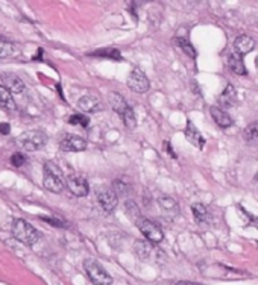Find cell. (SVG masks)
I'll return each mask as SVG.
<instances>
[{
    "instance_id": "obj_1",
    "label": "cell",
    "mask_w": 258,
    "mask_h": 285,
    "mask_svg": "<svg viewBox=\"0 0 258 285\" xmlns=\"http://www.w3.org/2000/svg\"><path fill=\"white\" fill-rule=\"evenodd\" d=\"M43 185L52 193H61L66 187L62 170L53 161H47L43 167Z\"/></svg>"
},
{
    "instance_id": "obj_2",
    "label": "cell",
    "mask_w": 258,
    "mask_h": 285,
    "mask_svg": "<svg viewBox=\"0 0 258 285\" xmlns=\"http://www.w3.org/2000/svg\"><path fill=\"white\" fill-rule=\"evenodd\" d=\"M12 235L26 246H34L40 240V232L23 218H15L12 221Z\"/></svg>"
},
{
    "instance_id": "obj_3",
    "label": "cell",
    "mask_w": 258,
    "mask_h": 285,
    "mask_svg": "<svg viewBox=\"0 0 258 285\" xmlns=\"http://www.w3.org/2000/svg\"><path fill=\"white\" fill-rule=\"evenodd\" d=\"M84 269L90 278V281L94 285H113V278L111 275L105 270V267L98 263L93 258H87L84 261Z\"/></svg>"
},
{
    "instance_id": "obj_4",
    "label": "cell",
    "mask_w": 258,
    "mask_h": 285,
    "mask_svg": "<svg viewBox=\"0 0 258 285\" xmlns=\"http://www.w3.org/2000/svg\"><path fill=\"white\" fill-rule=\"evenodd\" d=\"M17 143L21 149H24L27 152H35V150H40L46 146L47 135L43 131H27L18 137Z\"/></svg>"
},
{
    "instance_id": "obj_5",
    "label": "cell",
    "mask_w": 258,
    "mask_h": 285,
    "mask_svg": "<svg viewBox=\"0 0 258 285\" xmlns=\"http://www.w3.org/2000/svg\"><path fill=\"white\" fill-rule=\"evenodd\" d=\"M135 225L140 229V232L147 238V241H150V243H159V241H163V238H164L163 229L156 223H153L152 220L140 217L138 220H135Z\"/></svg>"
},
{
    "instance_id": "obj_6",
    "label": "cell",
    "mask_w": 258,
    "mask_h": 285,
    "mask_svg": "<svg viewBox=\"0 0 258 285\" xmlns=\"http://www.w3.org/2000/svg\"><path fill=\"white\" fill-rule=\"evenodd\" d=\"M128 87L132 91L143 94L150 88V82L144 72H141L140 69H134L128 76Z\"/></svg>"
},
{
    "instance_id": "obj_7",
    "label": "cell",
    "mask_w": 258,
    "mask_h": 285,
    "mask_svg": "<svg viewBox=\"0 0 258 285\" xmlns=\"http://www.w3.org/2000/svg\"><path fill=\"white\" fill-rule=\"evenodd\" d=\"M66 184H67L69 190L72 191L75 196H78V197H84V196H87L88 191H90L88 181H87L82 175H79V173L69 175V176L66 178Z\"/></svg>"
},
{
    "instance_id": "obj_8",
    "label": "cell",
    "mask_w": 258,
    "mask_h": 285,
    "mask_svg": "<svg viewBox=\"0 0 258 285\" xmlns=\"http://www.w3.org/2000/svg\"><path fill=\"white\" fill-rule=\"evenodd\" d=\"M59 149L64 152H82L87 149V140H84L79 135L67 134L59 141Z\"/></svg>"
},
{
    "instance_id": "obj_9",
    "label": "cell",
    "mask_w": 258,
    "mask_h": 285,
    "mask_svg": "<svg viewBox=\"0 0 258 285\" xmlns=\"http://www.w3.org/2000/svg\"><path fill=\"white\" fill-rule=\"evenodd\" d=\"M98 200L101 203V206L107 211V212H111L116 209L117 203H119V197L117 194L114 193L113 188H107V187H101L98 188Z\"/></svg>"
},
{
    "instance_id": "obj_10",
    "label": "cell",
    "mask_w": 258,
    "mask_h": 285,
    "mask_svg": "<svg viewBox=\"0 0 258 285\" xmlns=\"http://www.w3.org/2000/svg\"><path fill=\"white\" fill-rule=\"evenodd\" d=\"M134 252L143 261H149V260H152L158 255V249L150 241H135Z\"/></svg>"
},
{
    "instance_id": "obj_11",
    "label": "cell",
    "mask_w": 258,
    "mask_h": 285,
    "mask_svg": "<svg viewBox=\"0 0 258 285\" xmlns=\"http://www.w3.org/2000/svg\"><path fill=\"white\" fill-rule=\"evenodd\" d=\"M2 82H3V84H0V85L5 87L11 94H12V93L20 94V93H23V90H24V84H23V81H21L17 75L5 73L3 78H2Z\"/></svg>"
},
{
    "instance_id": "obj_12",
    "label": "cell",
    "mask_w": 258,
    "mask_h": 285,
    "mask_svg": "<svg viewBox=\"0 0 258 285\" xmlns=\"http://www.w3.org/2000/svg\"><path fill=\"white\" fill-rule=\"evenodd\" d=\"M210 114H211L214 123H216L219 128L227 129V128L233 126V123H234L233 118H231V115H230L227 111H223L222 108H219V106H211V108H210Z\"/></svg>"
},
{
    "instance_id": "obj_13",
    "label": "cell",
    "mask_w": 258,
    "mask_h": 285,
    "mask_svg": "<svg viewBox=\"0 0 258 285\" xmlns=\"http://www.w3.org/2000/svg\"><path fill=\"white\" fill-rule=\"evenodd\" d=\"M158 205L163 209V212L169 217H175V215L179 214V205L170 196H159L158 197Z\"/></svg>"
},
{
    "instance_id": "obj_14",
    "label": "cell",
    "mask_w": 258,
    "mask_h": 285,
    "mask_svg": "<svg viewBox=\"0 0 258 285\" xmlns=\"http://www.w3.org/2000/svg\"><path fill=\"white\" fill-rule=\"evenodd\" d=\"M78 106H79L84 112H87V114H88V112H98V111L102 109L101 100L93 94L82 96V97L79 99V102H78Z\"/></svg>"
},
{
    "instance_id": "obj_15",
    "label": "cell",
    "mask_w": 258,
    "mask_h": 285,
    "mask_svg": "<svg viewBox=\"0 0 258 285\" xmlns=\"http://www.w3.org/2000/svg\"><path fill=\"white\" fill-rule=\"evenodd\" d=\"M185 138L193 144V146H196L198 149H204V146H205V138L202 137V134L199 132V129L191 123V121H188L187 123V128H185Z\"/></svg>"
},
{
    "instance_id": "obj_16",
    "label": "cell",
    "mask_w": 258,
    "mask_h": 285,
    "mask_svg": "<svg viewBox=\"0 0 258 285\" xmlns=\"http://www.w3.org/2000/svg\"><path fill=\"white\" fill-rule=\"evenodd\" d=\"M255 47V41L248 37V35H239L236 40H234V49H236V53H239L240 56L249 53L251 50H254Z\"/></svg>"
},
{
    "instance_id": "obj_17",
    "label": "cell",
    "mask_w": 258,
    "mask_h": 285,
    "mask_svg": "<svg viewBox=\"0 0 258 285\" xmlns=\"http://www.w3.org/2000/svg\"><path fill=\"white\" fill-rule=\"evenodd\" d=\"M108 102H110L111 108H113L120 117L126 112V109L129 108V105L126 103L125 97L122 94H119V93H110V94H108Z\"/></svg>"
},
{
    "instance_id": "obj_18",
    "label": "cell",
    "mask_w": 258,
    "mask_h": 285,
    "mask_svg": "<svg viewBox=\"0 0 258 285\" xmlns=\"http://www.w3.org/2000/svg\"><path fill=\"white\" fill-rule=\"evenodd\" d=\"M228 66H230V69H231V72H233L234 75H239V76H245V75H246L243 56H240L239 53H233V55L230 56Z\"/></svg>"
},
{
    "instance_id": "obj_19",
    "label": "cell",
    "mask_w": 258,
    "mask_h": 285,
    "mask_svg": "<svg viewBox=\"0 0 258 285\" xmlns=\"http://www.w3.org/2000/svg\"><path fill=\"white\" fill-rule=\"evenodd\" d=\"M219 102H220L222 106H227V108L236 105V102H237V91H236L234 85H231V84L227 85V88L223 90V93L219 97Z\"/></svg>"
},
{
    "instance_id": "obj_20",
    "label": "cell",
    "mask_w": 258,
    "mask_h": 285,
    "mask_svg": "<svg viewBox=\"0 0 258 285\" xmlns=\"http://www.w3.org/2000/svg\"><path fill=\"white\" fill-rule=\"evenodd\" d=\"M243 138L249 146H258V121L249 123L243 129Z\"/></svg>"
},
{
    "instance_id": "obj_21",
    "label": "cell",
    "mask_w": 258,
    "mask_h": 285,
    "mask_svg": "<svg viewBox=\"0 0 258 285\" xmlns=\"http://www.w3.org/2000/svg\"><path fill=\"white\" fill-rule=\"evenodd\" d=\"M0 106H2L5 111H8V112H14V111L17 109L12 94H11L5 87H2V85H0Z\"/></svg>"
},
{
    "instance_id": "obj_22",
    "label": "cell",
    "mask_w": 258,
    "mask_h": 285,
    "mask_svg": "<svg viewBox=\"0 0 258 285\" xmlns=\"http://www.w3.org/2000/svg\"><path fill=\"white\" fill-rule=\"evenodd\" d=\"M191 211H193V215H195V218H196L198 223H207V221L211 220L208 208L205 205H202V203H195L191 206Z\"/></svg>"
},
{
    "instance_id": "obj_23",
    "label": "cell",
    "mask_w": 258,
    "mask_h": 285,
    "mask_svg": "<svg viewBox=\"0 0 258 285\" xmlns=\"http://www.w3.org/2000/svg\"><path fill=\"white\" fill-rule=\"evenodd\" d=\"M17 47L12 43H6V41H0V58H9V56H15L17 55Z\"/></svg>"
},
{
    "instance_id": "obj_24",
    "label": "cell",
    "mask_w": 258,
    "mask_h": 285,
    "mask_svg": "<svg viewBox=\"0 0 258 285\" xmlns=\"http://www.w3.org/2000/svg\"><path fill=\"white\" fill-rule=\"evenodd\" d=\"M69 123L75 124V126H81V128H87L90 124V118L85 114H73L69 117Z\"/></svg>"
},
{
    "instance_id": "obj_25",
    "label": "cell",
    "mask_w": 258,
    "mask_h": 285,
    "mask_svg": "<svg viewBox=\"0 0 258 285\" xmlns=\"http://www.w3.org/2000/svg\"><path fill=\"white\" fill-rule=\"evenodd\" d=\"M93 56H102V58H113V59H122V55L116 49H105V50H98L91 53Z\"/></svg>"
},
{
    "instance_id": "obj_26",
    "label": "cell",
    "mask_w": 258,
    "mask_h": 285,
    "mask_svg": "<svg viewBox=\"0 0 258 285\" xmlns=\"http://www.w3.org/2000/svg\"><path fill=\"white\" fill-rule=\"evenodd\" d=\"M175 41H176V44L184 50V53H187V55L191 56V58H196V50L193 49V46H191L187 40H184V38H176Z\"/></svg>"
},
{
    "instance_id": "obj_27",
    "label": "cell",
    "mask_w": 258,
    "mask_h": 285,
    "mask_svg": "<svg viewBox=\"0 0 258 285\" xmlns=\"http://www.w3.org/2000/svg\"><path fill=\"white\" fill-rule=\"evenodd\" d=\"M126 214H128L132 220H138L141 217L140 209H138V206H137V203L134 200H128L126 202Z\"/></svg>"
},
{
    "instance_id": "obj_28",
    "label": "cell",
    "mask_w": 258,
    "mask_h": 285,
    "mask_svg": "<svg viewBox=\"0 0 258 285\" xmlns=\"http://www.w3.org/2000/svg\"><path fill=\"white\" fill-rule=\"evenodd\" d=\"M122 120H123V123H125L128 128H135V126H137V118H135V114H134V111H132L131 106L126 109V112L122 115Z\"/></svg>"
},
{
    "instance_id": "obj_29",
    "label": "cell",
    "mask_w": 258,
    "mask_h": 285,
    "mask_svg": "<svg viewBox=\"0 0 258 285\" xmlns=\"http://www.w3.org/2000/svg\"><path fill=\"white\" fill-rule=\"evenodd\" d=\"M24 155L23 153H20V152H15L12 156H11V164L14 166V167H21L23 164H24Z\"/></svg>"
},
{
    "instance_id": "obj_30",
    "label": "cell",
    "mask_w": 258,
    "mask_h": 285,
    "mask_svg": "<svg viewBox=\"0 0 258 285\" xmlns=\"http://www.w3.org/2000/svg\"><path fill=\"white\" fill-rule=\"evenodd\" d=\"M113 190H114L116 194H117V193H119V194H128V185H126L123 181H116Z\"/></svg>"
},
{
    "instance_id": "obj_31",
    "label": "cell",
    "mask_w": 258,
    "mask_h": 285,
    "mask_svg": "<svg viewBox=\"0 0 258 285\" xmlns=\"http://www.w3.org/2000/svg\"><path fill=\"white\" fill-rule=\"evenodd\" d=\"M41 220H44V221H47L49 225H53V226H58V228H61V226H62V223H61V221H58V220H55V218H50V217H41Z\"/></svg>"
},
{
    "instance_id": "obj_32",
    "label": "cell",
    "mask_w": 258,
    "mask_h": 285,
    "mask_svg": "<svg viewBox=\"0 0 258 285\" xmlns=\"http://www.w3.org/2000/svg\"><path fill=\"white\" fill-rule=\"evenodd\" d=\"M9 132H11L9 124H8V123H0V134H2V135H8Z\"/></svg>"
},
{
    "instance_id": "obj_33",
    "label": "cell",
    "mask_w": 258,
    "mask_h": 285,
    "mask_svg": "<svg viewBox=\"0 0 258 285\" xmlns=\"http://www.w3.org/2000/svg\"><path fill=\"white\" fill-rule=\"evenodd\" d=\"M175 285H202V284H199V282H191V281H179V282H176Z\"/></svg>"
},
{
    "instance_id": "obj_34",
    "label": "cell",
    "mask_w": 258,
    "mask_h": 285,
    "mask_svg": "<svg viewBox=\"0 0 258 285\" xmlns=\"http://www.w3.org/2000/svg\"><path fill=\"white\" fill-rule=\"evenodd\" d=\"M164 146H166V149H167V153H169V155H172L173 158H176V155L173 153V149H172V147L169 146V143H164Z\"/></svg>"
},
{
    "instance_id": "obj_35",
    "label": "cell",
    "mask_w": 258,
    "mask_h": 285,
    "mask_svg": "<svg viewBox=\"0 0 258 285\" xmlns=\"http://www.w3.org/2000/svg\"><path fill=\"white\" fill-rule=\"evenodd\" d=\"M254 187H255V188L258 190V172H257V175L254 176Z\"/></svg>"
}]
</instances>
